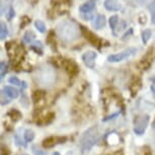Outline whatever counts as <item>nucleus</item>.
I'll list each match as a JSON object with an SVG mask.
<instances>
[{
    "label": "nucleus",
    "mask_w": 155,
    "mask_h": 155,
    "mask_svg": "<svg viewBox=\"0 0 155 155\" xmlns=\"http://www.w3.org/2000/svg\"><path fill=\"white\" fill-rule=\"evenodd\" d=\"M56 31L61 40L67 43H71L78 39L81 28H79V25L75 21L67 19L61 21L57 25Z\"/></svg>",
    "instance_id": "obj_1"
},
{
    "label": "nucleus",
    "mask_w": 155,
    "mask_h": 155,
    "mask_svg": "<svg viewBox=\"0 0 155 155\" xmlns=\"http://www.w3.org/2000/svg\"><path fill=\"white\" fill-rule=\"evenodd\" d=\"M99 137H101V135H99L98 128L96 126H93V127L87 129L80 138L81 151L83 153L86 151H89L98 142Z\"/></svg>",
    "instance_id": "obj_2"
},
{
    "label": "nucleus",
    "mask_w": 155,
    "mask_h": 155,
    "mask_svg": "<svg viewBox=\"0 0 155 155\" xmlns=\"http://www.w3.org/2000/svg\"><path fill=\"white\" fill-rule=\"evenodd\" d=\"M137 53V49L135 48H129L125 51L121 52V53L118 54H114V55H110L107 57V61L110 63H118V62H122L128 58H131L133 56H135Z\"/></svg>",
    "instance_id": "obj_3"
},
{
    "label": "nucleus",
    "mask_w": 155,
    "mask_h": 155,
    "mask_svg": "<svg viewBox=\"0 0 155 155\" xmlns=\"http://www.w3.org/2000/svg\"><path fill=\"white\" fill-rule=\"evenodd\" d=\"M149 120H150V117L148 115L137 117L135 119V121H134V133L136 135H143L144 134L149 124Z\"/></svg>",
    "instance_id": "obj_4"
},
{
    "label": "nucleus",
    "mask_w": 155,
    "mask_h": 155,
    "mask_svg": "<svg viewBox=\"0 0 155 155\" xmlns=\"http://www.w3.org/2000/svg\"><path fill=\"white\" fill-rule=\"evenodd\" d=\"M95 10V0H89L79 7V12L83 19L90 20L94 15Z\"/></svg>",
    "instance_id": "obj_5"
},
{
    "label": "nucleus",
    "mask_w": 155,
    "mask_h": 155,
    "mask_svg": "<svg viewBox=\"0 0 155 155\" xmlns=\"http://www.w3.org/2000/svg\"><path fill=\"white\" fill-rule=\"evenodd\" d=\"M67 140L66 137H48V138L44 139L42 143L43 147L45 149L53 148L55 145H57L58 143H64Z\"/></svg>",
    "instance_id": "obj_6"
},
{
    "label": "nucleus",
    "mask_w": 155,
    "mask_h": 155,
    "mask_svg": "<svg viewBox=\"0 0 155 155\" xmlns=\"http://www.w3.org/2000/svg\"><path fill=\"white\" fill-rule=\"evenodd\" d=\"M62 65L64 67V69H65V71L71 76L76 75L78 73V71H79V68H78L77 64L72 60H63Z\"/></svg>",
    "instance_id": "obj_7"
},
{
    "label": "nucleus",
    "mask_w": 155,
    "mask_h": 155,
    "mask_svg": "<svg viewBox=\"0 0 155 155\" xmlns=\"http://www.w3.org/2000/svg\"><path fill=\"white\" fill-rule=\"evenodd\" d=\"M96 53L93 51H87L85 52V53L83 54L82 56V60L84 64L88 67V68L90 69H93L95 66V59H96Z\"/></svg>",
    "instance_id": "obj_8"
},
{
    "label": "nucleus",
    "mask_w": 155,
    "mask_h": 155,
    "mask_svg": "<svg viewBox=\"0 0 155 155\" xmlns=\"http://www.w3.org/2000/svg\"><path fill=\"white\" fill-rule=\"evenodd\" d=\"M81 31L84 35V37L86 38V40L91 44L92 46L94 47H99V44H101V40L98 39V37L92 33V31H88L87 28L84 27H81Z\"/></svg>",
    "instance_id": "obj_9"
},
{
    "label": "nucleus",
    "mask_w": 155,
    "mask_h": 155,
    "mask_svg": "<svg viewBox=\"0 0 155 155\" xmlns=\"http://www.w3.org/2000/svg\"><path fill=\"white\" fill-rule=\"evenodd\" d=\"M104 5L110 11H118L121 9V3L119 0H106Z\"/></svg>",
    "instance_id": "obj_10"
},
{
    "label": "nucleus",
    "mask_w": 155,
    "mask_h": 155,
    "mask_svg": "<svg viewBox=\"0 0 155 155\" xmlns=\"http://www.w3.org/2000/svg\"><path fill=\"white\" fill-rule=\"evenodd\" d=\"M6 50L8 52V56L11 59H15L17 57V53H19V48L15 43H8L6 46Z\"/></svg>",
    "instance_id": "obj_11"
},
{
    "label": "nucleus",
    "mask_w": 155,
    "mask_h": 155,
    "mask_svg": "<svg viewBox=\"0 0 155 155\" xmlns=\"http://www.w3.org/2000/svg\"><path fill=\"white\" fill-rule=\"evenodd\" d=\"M92 25L95 30H101L106 25V17H104V15L99 14V15L96 16V18L93 20Z\"/></svg>",
    "instance_id": "obj_12"
},
{
    "label": "nucleus",
    "mask_w": 155,
    "mask_h": 155,
    "mask_svg": "<svg viewBox=\"0 0 155 155\" xmlns=\"http://www.w3.org/2000/svg\"><path fill=\"white\" fill-rule=\"evenodd\" d=\"M2 90H3V91L6 93V94L9 96V98H11V99L17 98L19 95L18 90H17L16 88H14V87H12V86H5Z\"/></svg>",
    "instance_id": "obj_13"
},
{
    "label": "nucleus",
    "mask_w": 155,
    "mask_h": 155,
    "mask_svg": "<svg viewBox=\"0 0 155 155\" xmlns=\"http://www.w3.org/2000/svg\"><path fill=\"white\" fill-rule=\"evenodd\" d=\"M126 2L134 7H138V6H144V5L150 4L153 0H125Z\"/></svg>",
    "instance_id": "obj_14"
},
{
    "label": "nucleus",
    "mask_w": 155,
    "mask_h": 155,
    "mask_svg": "<svg viewBox=\"0 0 155 155\" xmlns=\"http://www.w3.org/2000/svg\"><path fill=\"white\" fill-rule=\"evenodd\" d=\"M141 88V81H140L139 78H134L133 81L131 82V85H130V89L131 91H132L133 94H135V93L138 91V90Z\"/></svg>",
    "instance_id": "obj_15"
},
{
    "label": "nucleus",
    "mask_w": 155,
    "mask_h": 155,
    "mask_svg": "<svg viewBox=\"0 0 155 155\" xmlns=\"http://www.w3.org/2000/svg\"><path fill=\"white\" fill-rule=\"evenodd\" d=\"M35 39H36V35H35L31 31H28L27 33L23 35L22 42L25 44H31L34 42Z\"/></svg>",
    "instance_id": "obj_16"
},
{
    "label": "nucleus",
    "mask_w": 155,
    "mask_h": 155,
    "mask_svg": "<svg viewBox=\"0 0 155 155\" xmlns=\"http://www.w3.org/2000/svg\"><path fill=\"white\" fill-rule=\"evenodd\" d=\"M23 138H25V141L28 143V142H33V140L35 139V133L33 130L31 129H28V130L25 131V134H23Z\"/></svg>",
    "instance_id": "obj_17"
},
{
    "label": "nucleus",
    "mask_w": 155,
    "mask_h": 155,
    "mask_svg": "<svg viewBox=\"0 0 155 155\" xmlns=\"http://www.w3.org/2000/svg\"><path fill=\"white\" fill-rule=\"evenodd\" d=\"M44 96H45V92L42 91V90H36V91L33 93V95H31V98H33L35 104H37L38 101H42L44 98Z\"/></svg>",
    "instance_id": "obj_18"
},
{
    "label": "nucleus",
    "mask_w": 155,
    "mask_h": 155,
    "mask_svg": "<svg viewBox=\"0 0 155 155\" xmlns=\"http://www.w3.org/2000/svg\"><path fill=\"white\" fill-rule=\"evenodd\" d=\"M7 116L10 117L11 120H12V121H14V122L18 121V120L21 118V114H20L17 110H14V109L9 110V112L7 113Z\"/></svg>",
    "instance_id": "obj_19"
},
{
    "label": "nucleus",
    "mask_w": 155,
    "mask_h": 155,
    "mask_svg": "<svg viewBox=\"0 0 155 155\" xmlns=\"http://www.w3.org/2000/svg\"><path fill=\"white\" fill-rule=\"evenodd\" d=\"M7 36H8L7 25L3 21H1L0 22V37H1V40H5Z\"/></svg>",
    "instance_id": "obj_20"
},
{
    "label": "nucleus",
    "mask_w": 155,
    "mask_h": 155,
    "mask_svg": "<svg viewBox=\"0 0 155 155\" xmlns=\"http://www.w3.org/2000/svg\"><path fill=\"white\" fill-rule=\"evenodd\" d=\"M31 49L34 50L36 53L40 54V55L43 54V45H42V43H41V42H34V43H31Z\"/></svg>",
    "instance_id": "obj_21"
},
{
    "label": "nucleus",
    "mask_w": 155,
    "mask_h": 155,
    "mask_svg": "<svg viewBox=\"0 0 155 155\" xmlns=\"http://www.w3.org/2000/svg\"><path fill=\"white\" fill-rule=\"evenodd\" d=\"M55 118V114L54 113H49L45 118L43 119V121L40 123V125H48L50 123L53 122V120Z\"/></svg>",
    "instance_id": "obj_22"
},
{
    "label": "nucleus",
    "mask_w": 155,
    "mask_h": 155,
    "mask_svg": "<svg viewBox=\"0 0 155 155\" xmlns=\"http://www.w3.org/2000/svg\"><path fill=\"white\" fill-rule=\"evenodd\" d=\"M119 17L117 16V15H114L112 16L110 18V28H112V31H113V33L116 30V28H117V25H118V23H119Z\"/></svg>",
    "instance_id": "obj_23"
},
{
    "label": "nucleus",
    "mask_w": 155,
    "mask_h": 155,
    "mask_svg": "<svg viewBox=\"0 0 155 155\" xmlns=\"http://www.w3.org/2000/svg\"><path fill=\"white\" fill-rule=\"evenodd\" d=\"M152 36V31L150 30H145L142 33V41L144 44H147L148 41L150 40V38Z\"/></svg>",
    "instance_id": "obj_24"
},
{
    "label": "nucleus",
    "mask_w": 155,
    "mask_h": 155,
    "mask_svg": "<svg viewBox=\"0 0 155 155\" xmlns=\"http://www.w3.org/2000/svg\"><path fill=\"white\" fill-rule=\"evenodd\" d=\"M35 27L37 28V30L40 31V33H45L46 31V25L42 20H36L35 22Z\"/></svg>",
    "instance_id": "obj_25"
},
{
    "label": "nucleus",
    "mask_w": 155,
    "mask_h": 155,
    "mask_svg": "<svg viewBox=\"0 0 155 155\" xmlns=\"http://www.w3.org/2000/svg\"><path fill=\"white\" fill-rule=\"evenodd\" d=\"M149 9L151 12V21L153 25H155V0H153L149 5Z\"/></svg>",
    "instance_id": "obj_26"
},
{
    "label": "nucleus",
    "mask_w": 155,
    "mask_h": 155,
    "mask_svg": "<svg viewBox=\"0 0 155 155\" xmlns=\"http://www.w3.org/2000/svg\"><path fill=\"white\" fill-rule=\"evenodd\" d=\"M0 69H1V74H0L1 77H0V78H1V79H3L5 74L7 73V64H6V62L2 61V62L0 63Z\"/></svg>",
    "instance_id": "obj_27"
},
{
    "label": "nucleus",
    "mask_w": 155,
    "mask_h": 155,
    "mask_svg": "<svg viewBox=\"0 0 155 155\" xmlns=\"http://www.w3.org/2000/svg\"><path fill=\"white\" fill-rule=\"evenodd\" d=\"M125 28H126V22L125 21H119V23H118V25H117L115 31H114V35H115V36H117L119 31H123Z\"/></svg>",
    "instance_id": "obj_28"
},
{
    "label": "nucleus",
    "mask_w": 155,
    "mask_h": 155,
    "mask_svg": "<svg viewBox=\"0 0 155 155\" xmlns=\"http://www.w3.org/2000/svg\"><path fill=\"white\" fill-rule=\"evenodd\" d=\"M7 97H9V96H8L6 93L2 90V91H1V104H2V106H4V104H8V102L10 101L11 98H7Z\"/></svg>",
    "instance_id": "obj_29"
},
{
    "label": "nucleus",
    "mask_w": 155,
    "mask_h": 155,
    "mask_svg": "<svg viewBox=\"0 0 155 155\" xmlns=\"http://www.w3.org/2000/svg\"><path fill=\"white\" fill-rule=\"evenodd\" d=\"M14 139H15V143L17 146H23V147H25L27 146V142H23L22 139L20 138L19 134H15V137H14Z\"/></svg>",
    "instance_id": "obj_30"
},
{
    "label": "nucleus",
    "mask_w": 155,
    "mask_h": 155,
    "mask_svg": "<svg viewBox=\"0 0 155 155\" xmlns=\"http://www.w3.org/2000/svg\"><path fill=\"white\" fill-rule=\"evenodd\" d=\"M8 81H9V83L13 84V85H18V86L22 85V81H20L17 77H10Z\"/></svg>",
    "instance_id": "obj_31"
},
{
    "label": "nucleus",
    "mask_w": 155,
    "mask_h": 155,
    "mask_svg": "<svg viewBox=\"0 0 155 155\" xmlns=\"http://www.w3.org/2000/svg\"><path fill=\"white\" fill-rule=\"evenodd\" d=\"M14 10H13V8L12 7H9L8 8V10L6 11V16H7V18L8 19H11L12 17L14 16Z\"/></svg>",
    "instance_id": "obj_32"
},
{
    "label": "nucleus",
    "mask_w": 155,
    "mask_h": 155,
    "mask_svg": "<svg viewBox=\"0 0 155 155\" xmlns=\"http://www.w3.org/2000/svg\"><path fill=\"white\" fill-rule=\"evenodd\" d=\"M1 155H10V150L7 147L2 145L1 147Z\"/></svg>",
    "instance_id": "obj_33"
},
{
    "label": "nucleus",
    "mask_w": 155,
    "mask_h": 155,
    "mask_svg": "<svg viewBox=\"0 0 155 155\" xmlns=\"http://www.w3.org/2000/svg\"><path fill=\"white\" fill-rule=\"evenodd\" d=\"M151 81H152V84H151V86H150V89H151L152 94H153L154 98H155V76H154L153 78H152Z\"/></svg>",
    "instance_id": "obj_34"
},
{
    "label": "nucleus",
    "mask_w": 155,
    "mask_h": 155,
    "mask_svg": "<svg viewBox=\"0 0 155 155\" xmlns=\"http://www.w3.org/2000/svg\"><path fill=\"white\" fill-rule=\"evenodd\" d=\"M34 154L35 155H47L45 153V151L41 150V149H37V148H35V147H34Z\"/></svg>",
    "instance_id": "obj_35"
},
{
    "label": "nucleus",
    "mask_w": 155,
    "mask_h": 155,
    "mask_svg": "<svg viewBox=\"0 0 155 155\" xmlns=\"http://www.w3.org/2000/svg\"><path fill=\"white\" fill-rule=\"evenodd\" d=\"M119 116V114L117 113V114H114L113 116H110V117H109V118H107V119H104V122H107V121H110V120H112V119H115L116 117H118Z\"/></svg>",
    "instance_id": "obj_36"
},
{
    "label": "nucleus",
    "mask_w": 155,
    "mask_h": 155,
    "mask_svg": "<svg viewBox=\"0 0 155 155\" xmlns=\"http://www.w3.org/2000/svg\"><path fill=\"white\" fill-rule=\"evenodd\" d=\"M143 150H144V155H151V151L148 147H145Z\"/></svg>",
    "instance_id": "obj_37"
},
{
    "label": "nucleus",
    "mask_w": 155,
    "mask_h": 155,
    "mask_svg": "<svg viewBox=\"0 0 155 155\" xmlns=\"http://www.w3.org/2000/svg\"><path fill=\"white\" fill-rule=\"evenodd\" d=\"M53 155H61V154L59 153V152H54V153H53Z\"/></svg>",
    "instance_id": "obj_38"
},
{
    "label": "nucleus",
    "mask_w": 155,
    "mask_h": 155,
    "mask_svg": "<svg viewBox=\"0 0 155 155\" xmlns=\"http://www.w3.org/2000/svg\"><path fill=\"white\" fill-rule=\"evenodd\" d=\"M33 1H34V2H36V1H37V0H33Z\"/></svg>",
    "instance_id": "obj_39"
}]
</instances>
